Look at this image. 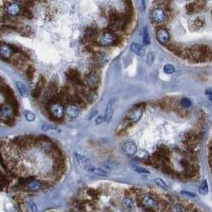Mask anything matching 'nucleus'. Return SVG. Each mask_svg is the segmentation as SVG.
<instances>
[{
    "label": "nucleus",
    "mask_w": 212,
    "mask_h": 212,
    "mask_svg": "<svg viewBox=\"0 0 212 212\" xmlns=\"http://www.w3.org/2000/svg\"><path fill=\"white\" fill-rule=\"evenodd\" d=\"M84 167V169L88 172H90V173H94L96 174L97 176H103V177H106L108 176V172L104 169L99 168V167H97L92 165L91 164H85V165H83Z\"/></svg>",
    "instance_id": "obj_13"
},
{
    "label": "nucleus",
    "mask_w": 212,
    "mask_h": 212,
    "mask_svg": "<svg viewBox=\"0 0 212 212\" xmlns=\"http://www.w3.org/2000/svg\"><path fill=\"white\" fill-rule=\"evenodd\" d=\"M123 151L126 155H134L137 152V146L134 142L128 141L123 145Z\"/></svg>",
    "instance_id": "obj_16"
},
{
    "label": "nucleus",
    "mask_w": 212,
    "mask_h": 212,
    "mask_svg": "<svg viewBox=\"0 0 212 212\" xmlns=\"http://www.w3.org/2000/svg\"><path fill=\"white\" fill-rule=\"evenodd\" d=\"M198 192L202 195H207L209 192V187H208V183L207 180H204L201 183L200 186L198 187Z\"/></svg>",
    "instance_id": "obj_25"
},
{
    "label": "nucleus",
    "mask_w": 212,
    "mask_h": 212,
    "mask_svg": "<svg viewBox=\"0 0 212 212\" xmlns=\"http://www.w3.org/2000/svg\"><path fill=\"white\" fill-rule=\"evenodd\" d=\"M154 183H155V184L157 185V186L162 187V188H164V189H167V185L166 183L164 182V180H162V179H160V178L154 179Z\"/></svg>",
    "instance_id": "obj_31"
},
{
    "label": "nucleus",
    "mask_w": 212,
    "mask_h": 212,
    "mask_svg": "<svg viewBox=\"0 0 212 212\" xmlns=\"http://www.w3.org/2000/svg\"><path fill=\"white\" fill-rule=\"evenodd\" d=\"M34 72H35V70H34V68L33 66H30L26 68V78H27L28 80L31 81L34 78Z\"/></svg>",
    "instance_id": "obj_29"
},
{
    "label": "nucleus",
    "mask_w": 212,
    "mask_h": 212,
    "mask_svg": "<svg viewBox=\"0 0 212 212\" xmlns=\"http://www.w3.org/2000/svg\"><path fill=\"white\" fill-rule=\"evenodd\" d=\"M164 73H167V74H171V73H175L176 69L171 65H165L164 67Z\"/></svg>",
    "instance_id": "obj_33"
},
{
    "label": "nucleus",
    "mask_w": 212,
    "mask_h": 212,
    "mask_svg": "<svg viewBox=\"0 0 212 212\" xmlns=\"http://www.w3.org/2000/svg\"><path fill=\"white\" fill-rule=\"evenodd\" d=\"M94 60H95V62H96L97 65H98V66H103V65H105L109 61V57L104 53L99 52L97 53L96 54H95Z\"/></svg>",
    "instance_id": "obj_20"
},
{
    "label": "nucleus",
    "mask_w": 212,
    "mask_h": 212,
    "mask_svg": "<svg viewBox=\"0 0 212 212\" xmlns=\"http://www.w3.org/2000/svg\"><path fill=\"white\" fill-rule=\"evenodd\" d=\"M45 84H46V79L44 77H40L37 82L36 85L34 87V89L32 91V97L34 99H38L40 97V96L42 94V92L45 88Z\"/></svg>",
    "instance_id": "obj_12"
},
{
    "label": "nucleus",
    "mask_w": 212,
    "mask_h": 212,
    "mask_svg": "<svg viewBox=\"0 0 212 212\" xmlns=\"http://www.w3.org/2000/svg\"><path fill=\"white\" fill-rule=\"evenodd\" d=\"M140 203H141L142 207L145 210H148L155 211L160 207L157 199L152 195L149 194V193H145V194L142 195L141 198H140Z\"/></svg>",
    "instance_id": "obj_2"
},
{
    "label": "nucleus",
    "mask_w": 212,
    "mask_h": 212,
    "mask_svg": "<svg viewBox=\"0 0 212 212\" xmlns=\"http://www.w3.org/2000/svg\"><path fill=\"white\" fill-rule=\"evenodd\" d=\"M210 163H211V167H212V158H211V160H210Z\"/></svg>",
    "instance_id": "obj_44"
},
{
    "label": "nucleus",
    "mask_w": 212,
    "mask_h": 212,
    "mask_svg": "<svg viewBox=\"0 0 212 212\" xmlns=\"http://www.w3.org/2000/svg\"><path fill=\"white\" fill-rule=\"evenodd\" d=\"M205 94H207V95L211 96L212 95V87H210V88H208V89L205 91Z\"/></svg>",
    "instance_id": "obj_41"
},
{
    "label": "nucleus",
    "mask_w": 212,
    "mask_h": 212,
    "mask_svg": "<svg viewBox=\"0 0 212 212\" xmlns=\"http://www.w3.org/2000/svg\"><path fill=\"white\" fill-rule=\"evenodd\" d=\"M47 112L54 121H62L66 114V108L59 100H51L47 105Z\"/></svg>",
    "instance_id": "obj_1"
},
{
    "label": "nucleus",
    "mask_w": 212,
    "mask_h": 212,
    "mask_svg": "<svg viewBox=\"0 0 212 212\" xmlns=\"http://www.w3.org/2000/svg\"><path fill=\"white\" fill-rule=\"evenodd\" d=\"M21 14H22V15H23V17H25V18H30L31 17H32V14H31V11H30V10L28 9L27 7H25V8H23V9L22 10V12H21Z\"/></svg>",
    "instance_id": "obj_34"
},
{
    "label": "nucleus",
    "mask_w": 212,
    "mask_h": 212,
    "mask_svg": "<svg viewBox=\"0 0 212 212\" xmlns=\"http://www.w3.org/2000/svg\"><path fill=\"white\" fill-rule=\"evenodd\" d=\"M154 61V56H153L152 53H149L148 54V57H147V63L148 65H152Z\"/></svg>",
    "instance_id": "obj_38"
},
{
    "label": "nucleus",
    "mask_w": 212,
    "mask_h": 212,
    "mask_svg": "<svg viewBox=\"0 0 212 212\" xmlns=\"http://www.w3.org/2000/svg\"><path fill=\"white\" fill-rule=\"evenodd\" d=\"M116 40H117V37L113 33L109 30L103 31L98 37V42L100 44V46H105V47L114 45Z\"/></svg>",
    "instance_id": "obj_4"
},
{
    "label": "nucleus",
    "mask_w": 212,
    "mask_h": 212,
    "mask_svg": "<svg viewBox=\"0 0 212 212\" xmlns=\"http://www.w3.org/2000/svg\"><path fill=\"white\" fill-rule=\"evenodd\" d=\"M104 121H105V117L103 116H97L96 119H95V123H96V124H102Z\"/></svg>",
    "instance_id": "obj_39"
},
{
    "label": "nucleus",
    "mask_w": 212,
    "mask_h": 212,
    "mask_svg": "<svg viewBox=\"0 0 212 212\" xmlns=\"http://www.w3.org/2000/svg\"><path fill=\"white\" fill-rule=\"evenodd\" d=\"M152 18L154 23L160 24V23H164V20L166 19V13L162 8L156 7V8H154L152 11Z\"/></svg>",
    "instance_id": "obj_11"
},
{
    "label": "nucleus",
    "mask_w": 212,
    "mask_h": 212,
    "mask_svg": "<svg viewBox=\"0 0 212 212\" xmlns=\"http://www.w3.org/2000/svg\"><path fill=\"white\" fill-rule=\"evenodd\" d=\"M183 195H188L190 196V197H192V198H195V197H196L195 195L194 194V193H192V192H182Z\"/></svg>",
    "instance_id": "obj_40"
},
{
    "label": "nucleus",
    "mask_w": 212,
    "mask_h": 212,
    "mask_svg": "<svg viewBox=\"0 0 212 212\" xmlns=\"http://www.w3.org/2000/svg\"><path fill=\"white\" fill-rule=\"evenodd\" d=\"M132 169H133L135 171H137V173H140V174H148L149 173V171H148V169H146L145 167H142L132 166Z\"/></svg>",
    "instance_id": "obj_32"
},
{
    "label": "nucleus",
    "mask_w": 212,
    "mask_h": 212,
    "mask_svg": "<svg viewBox=\"0 0 212 212\" xmlns=\"http://www.w3.org/2000/svg\"><path fill=\"white\" fill-rule=\"evenodd\" d=\"M99 82H100V77L96 71L94 70L89 71V73H87L84 75V78H83V84L88 89H96Z\"/></svg>",
    "instance_id": "obj_3"
},
{
    "label": "nucleus",
    "mask_w": 212,
    "mask_h": 212,
    "mask_svg": "<svg viewBox=\"0 0 212 212\" xmlns=\"http://www.w3.org/2000/svg\"><path fill=\"white\" fill-rule=\"evenodd\" d=\"M180 103H181V105H182L183 108H189L191 107V105H192V101L188 99V98H183L182 100H181V101H180Z\"/></svg>",
    "instance_id": "obj_36"
},
{
    "label": "nucleus",
    "mask_w": 212,
    "mask_h": 212,
    "mask_svg": "<svg viewBox=\"0 0 212 212\" xmlns=\"http://www.w3.org/2000/svg\"><path fill=\"white\" fill-rule=\"evenodd\" d=\"M26 205L28 207V209L30 210V212H38V206L32 199H29L26 203Z\"/></svg>",
    "instance_id": "obj_28"
},
{
    "label": "nucleus",
    "mask_w": 212,
    "mask_h": 212,
    "mask_svg": "<svg viewBox=\"0 0 212 212\" xmlns=\"http://www.w3.org/2000/svg\"><path fill=\"white\" fill-rule=\"evenodd\" d=\"M141 7L142 11H144V10H145V1H144V0H141Z\"/></svg>",
    "instance_id": "obj_42"
},
{
    "label": "nucleus",
    "mask_w": 212,
    "mask_h": 212,
    "mask_svg": "<svg viewBox=\"0 0 212 212\" xmlns=\"http://www.w3.org/2000/svg\"><path fill=\"white\" fill-rule=\"evenodd\" d=\"M113 103H114L113 100H109V102L108 103L107 107H106L104 117H105V121L107 123H109L112 119V116H113Z\"/></svg>",
    "instance_id": "obj_18"
},
{
    "label": "nucleus",
    "mask_w": 212,
    "mask_h": 212,
    "mask_svg": "<svg viewBox=\"0 0 212 212\" xmlns=\"http://www.w3.org/2000/svg\"><path fill=\"white\" fill-rule=\"evenodd\" d=\"M80 114V108L73 102H69L66 107V115L69 120H74Z\"/></svg>",
    "instance_id": "obj_8"
},
{
    "label": "nucleus",
    "mask_w": 212,
    "mask_h": 212,
    "mask_svg": "<svg viewBox=\"0 0 212 212\" xmlns=\"http://www.w3.org/2000/svg\"><path fill=\"white\" fill-rule=\"evenodd\" d=\"M142 115H143V109L142 108L135 109L128 115V121L132 123H137V121H139L140 119L141 118Z\"/></svg>",
    "instance_id": "obj_17"
},
{
    "label": "nucleus",
    "mask_w": 212,
    "mask_h": 212,
    "mask_svg": "<svg viewBox=\"0 0 212 212\" xmlns=\"http://www.w3.org/2000/svg\"><path fill=\"white\" fill-rule=\"evenodd\" d=\"M96 37V31L93 29H89L85 31V34H84V38L87 40H92Z\"/></svg>",
    "instance_id": "obj_30"
},
{
    "label": "nucleus",
    "mask_w": 212,
    "mask_h": 212,
    "mask_svg": "<svg viewBox=\"0 0 212 212\" xmlns=\"http://www.w3.org/2000/svg\"><path fill=\"white\" fill-rule=\"evenodd\" d=\"M16 114L14 109L8 104L0 106V121L4 122H10L14 118V116Z\"/></svg>",
    "instance_id": "obj_5"
},
{
    "label": "nucleus",
    "mask_w": 212,
    "mask_h": 212,
    "mask_svg": "<svg viewBox=\"0 0 212 212\" xmlns=\"http://www.w3.org/2000/svg\"><path fill=\"white\" fill-rule=\"evenodd\" d=\"M22 7L19 3L16 2H9L5 6V12L9 16L14 17L21 14L22 12Z\"/></svg>",
    "instance_id": "obj_7"
},
{
    "label": "nucleus",
    "mask_w": 212,
    "mask_h": 212,
    "mask_svg": "<svg viewBox=\"0 0 212 212\" xmlns=\"http://www.w3.org/2000/svg\"><path fill=\"white\" fill-rule=\"evenodd\" d=\"M24 116L28 121H34L35 120V115L30 111H26L24 112Z\"/></svg>",
    "instance_id": "obj_35"
},
{
    "label": "nucleus",
    "mask_w": 212,
    "mask_h": 212,
    "mask_svg": "<svg viewBox=\"0 0 212 212\" xmlns=\"http://www.w3.org/2000/svg\"><path fill=\"white\" fill-rule=\"evenodd\" d=\"M25 187L29 192H36L40 191L43 187V183H42L41 180L32 179V180H29L26 181Z\"/></svg>",
    "instance_id": "obj_9"
},
{
    "label": "nucleus",
    "mask_w": 212,
    "mask_h": 212,
    "mask_svg": "<svg viewBox=\"0 0 212 212\" xmlns=\"http://www.w3.org/2000/svg\"><path fill=\"white\" fill-rule=\"evenodd\" d=\"M26 60V57L24 55L20 54L18 57H15L12 61V63L14 66H16L18 69H23L25 66Z\"/></svg>",
    "instance_id": "obj_21"
},
{
    "label": "nucleus",
    "mask_w": 212,
    "mask_h": 212,
    "mask_svg": "<svg viewBox=\"0 0 212 212\" xmlns=\"http://www.w3.org/2000/svg\"><path fill=\"white\" fill-rule=\"evenodd\" d=\"M167 210H168V212H186L184 208L179 204H171L169 206Z\"/></svg>",
    "instance_id": "obj_26"
},
{
    "label": "nucleus",
    "mask_w": 212,
    "mask_h": 212,
    "mask_svg": "<svg viewBox=\"0 0 212 212\" xmlns=\"http://www.w3.org/2000/svg\"><path fill=\"white\" fill-rule=\"evenodd\" d=\"M131 50L132 52L135 53L136 54L139 55L140 57L144 56V54H145V51H146V49H145V46H143V45H140L138 43H132L131 45Z\"/></svg>",
    "instance_id": "obj_19"
},
{
    "label": "nucleus",
    "mask_w": 212,
    "mask_h": 212,
    "mask_svg": "<svg viewBox=\"0 0 212 212\" xmlns=\"http://www.w3.org/2000/svg\"><path fill=\"white\" fill-rule=\"evenodd\" d=\"M16 88L18 93L22 97H26L28 95V88L24 83L21 81H16L15 83Z\"/></svg>",
    "instance_id": "obj_24"
},
{
    "label": "nucleus",
    "mask_w": 212,
    "mask_h": 212,
    "mask_svg": "<svg viewBox=\"0 0 212 212\" xmlns=\"http://www.w3.org/2000/svg\"><path fill=\"white\" fill-rule=\"evenodd\" d=\"M104 167L107 169H113L114 168V163L112 162V160H106L104 163Z\"/></svg>",
    "instance_id": "obj_37"
},
{
    "label": "nucleus",
    "mask_w": 212,
    "mask_h": 212,
    "mask_svg": "<svg viewBox=\"0 0 212 212\" xmlns=\"http://www.w3.org/2000/svg\"><path fill=\"white\" fill-rule=\"evenodd\" d=\"M66 77L69 81L75 86H79L83 84V80L81 78L80 73L76 69H69L66 73Z\"/></svg>",
    "instance_id": "obj_6"
},
{
    "label": "nucleus",
    "mask_w": 212,
    "mask_h": 212,
    "mask_svg": "<svg viewBox=\"0 0 212 212\" xmlns=\"http://www.w3.org/2000/svg\"><path fill=\"white\" fill-rule=\"evenodd\" d=\"M209 100H210V102L212 103V95L211 96H209Z\"/></svg>",
    "instance_id": "obj_43"
},
{
    "label": "nucleus",
    "mask_w": 212,
    "mask_h": 212,
    "mask_svg": "<svg viewBox=\"0 0 212 212\" xmlns=\"http://www.w3.org/2000/svg\"><path fill=\"white\" fill-rule=\"evenodd\" d=\"M156 39L160 44H163V45H166L168 43L169 40H170V35H169L167 30L163 29V28L158 30L156 32Z\"/></svg>",
    "instance_id": "obj_15"
},
{
    "label": "nucleus",
    "mask_w": 212,
    "mask_h": 212,
    "mask_svg": "<svg viewBox=\"0 0 212 212\" xmlns=\"http://www.w3.org/2000/svg\"><path fill=\"white\" fill-rule=\"evenodd\" d=\"M14 54L11 45L7 43H0V57L1 58L7 61L11 58Z\"/></svg>",
    "instance_id": "obj_10"
},
{
    "label": "nucleus",
    "mask_w": 212,
    "mask_h": 212,
    "mask_svg": "<svg viewBox=\"0 0 212 212\" xmlns=\"http://www.w3.org/2000/svg\"><path fill=\"white\" fill-rule=\"evenodd\" d=\"M123 207L126 211H131L134 208V201L131 197H125L123 200Z\"/></svg>",
    "instance_id": "obj_23"
},
{
    "label": "nucleus",
    "mask_w": 212,
    "mask_h": 212,
    "mask_svg": "<svg viewBox=\"0 0 212 212\" xmlns=\"http://www.w3.org/2000/svg\"><path fill=\"white\" fill-rule=\"evenodd\" d=\"M142 38H143V43L144 44V46H147L149 44V34H148V29L147 26H144L142 30Z\"/></svg>",
    "instance_id": "obj_27"
},
{
    "label": "nucleus",
    "mask_w": 212,
    "mask_h": 212,
    "mask_svg": "<svg viewBox=\"0 0 212 212\" xmlns=\"http://www.w3.org/2000/svg\"><path fill=\"white\" fill-rule=\"evenodd\" d=\"M73 156H74V159L77 160V162L81 164V165H85V164H90V160L86 155H83V154H81L79 152H74L73 153Z\"/></svg>",
    "instance_id": "obj_22"
},
{
    "label": "nucleus",
    "mask_w": 212,
    "mask_h": 212,
    "mask_svg": "<svg viewBox=\"0 0 212 212\" xmlns=\"http://www.w3.org/2000/svg\"><path fill=\"white\" fill-rule=\"evenodd\" d=\"M57 85L56 83L52 82L48 85V87L46 88V91L44 93V97L46 100H48L49 101L53 100V98L54 97L55 94L57 93Z\"/></svg>",
    "instance_id": "obj_14"
}]
</instances>
